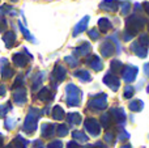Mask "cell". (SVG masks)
<instances>
[{
	"mask_svg": "<svg viewBox=\"0 0 149 148\" xmlns=\"http://www.w3.org/2000/svg\"><path fill=\"white\" fill-rule=\"evenodd\" d=\"M13 39H15V37H13V34H10V33H8L7 36L4 37V41L7 42L8 45H9V41H10V43H12V42H13Z\"/></svg>",
	"mask_w": 149,
	"mask_h": 148,
	"instance_id": "6da1fadb",
	"label": "cell"
}]
</instances>
